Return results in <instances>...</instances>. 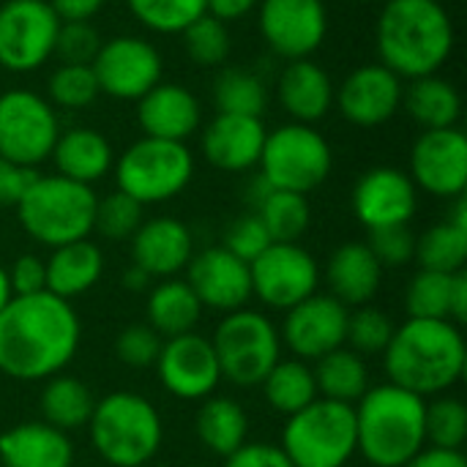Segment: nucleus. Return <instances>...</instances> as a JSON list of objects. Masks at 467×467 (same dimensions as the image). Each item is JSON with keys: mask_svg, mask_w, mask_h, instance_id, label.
I'll return each mask as SVG.
<instances>
[{"mask_svg": "<svg viewBox=\"0 0 467 467\" xmlns=\"http://www.w3.org/2000/svg\"><path fill=\"white\" fill-rule=\"evenodd\" d=\"M79 348V317L68 301L38 293L0 312V372L14 380L55 378Z\"/></svg>", "mask_w": 467, "mask_h": 467, "instance_id": "nucleus-1", "label": "nucleus"}, {"mask_svg": "<svg viewBox=\"0 0 467 467\" xmlns=\"http://www.w3.org/2000/svg\"><path fill=\"white\" fill-rule=\"evenodd\" d=\"M454 25L438 0H383L375 25L380 63L400 79L438 74L454 52Z\"/></svg>", "mask_w": 467, "mask_h": 467, "instance_id": "nucleus-2", "label": "nucleus"}, {"mask_svg": "<svg viewBox=\"0 0 467 467\" xmlns=\"http://www.w3.org/2000/svg\"><path fill=\"white\" fill-rule=\"evenodd\" d=\"M386 372L391 386L416 397H438L465 372L467 350L451 320H413L394 328L386 348Z\"/></svg>", "mask_w": 467, "mask_h": 467, "instance_id": "nucleus-3", "label": "nucleus"}, {"mask_svg": "<svg viewBox=\"0 0 467 467\" xmlns=\"http://www.w3.org/2000/svg\"><path fill=\"white\" fill-rule=\"evenodd\" d=\"M356 410V451L375 467H405L427 443L424 400L383 383L369 389Z\"/></svg>", "mask_w": 467, "mask_h": 467, "instance_id": "nucleus-4", "label": "nucleus"}, {"mask_svg": "<svg viewBox=\"0 0 467 467\" xmlns=\"http://www.w3.org/2000/svg\"><path fill=\"white\" fill-rule=\"evenodd\" d=\"M93 189L63 175H38L16 202L22 230L52 249L88 238L93 233Z\"/></svg>", "mask_w": 467, "mask_h": 467, "instance_id": "nucleus-5", "label": "nucleus"}, {"mask_svg": "<svg viewBox=\"0 0 467 467\" xmlns=\"http://www.w3.org/2000/svg\"><path fill=\"white\" fill-rule=\"evenodd\" d=\"M90 441L99 457L112 467H142L161 446L159 410L140 394L115 391L96 402Z\"/></svg>", "mask_w": 467, "mask_h": 467, "instance_id": "nucleus-6", "label": "nucleus"}, {"mask_svg": "<svg viewBox=\"0 0 467 467\" xmlns=\"http://www.w3.org/2000/svg\"><path fill=\"white\" fill-rule=\"evenodd\" d=\"M356 405L315 400L287 416L282 451L293 467H345L356 454Z\"/></svg>", "mask_w": 467, "mask_h": 467, "instance_id": "nucleus-7", "label": "nucleus"}, {"mask_svg": "<svg viewBox=\"0 0 467 467\" xmlns=\"http://www.w3.org/2000/svg\"><path fill=\"white\" fill-rule=\"evenodd\" d=\"M334 153L328 140L306 123H285L265 134L260 153V175L271 189L309 194L328 178Z\"/></svg>", "mask_w": 467, "mask_h": 467, "instance_id": "nucleus-8", "label": "nucleus"}, {"mask_svg": "<svg viewBox=\"0 0 467 467\" xmlns=\"http://www.w3.org/2000/svg\"><path fill=\"white\" fill-rule=\"evenodd\" d=\"M115 175L118 189L140 205L164 202L189 186L194 175V156L183 142L142 137L123 150Z\"/></svg>", "mask_w": 467, "mask_h": 467, "instance_id": "nucleus-9", "label": "nucleus"}, {"mask_svg": "<svg viewBox=\"0 0 467 467\" xmlns=\"http://www.w3.org/2000/svg\"><path fill=\"white\" fill-rule=\"evenodd\" d=\"M213 353L222 369V378H227L235 386H263L265 375L279 361L282 339L276 326L249 309H238L224 315L219 323L213 339Z\"/></svg>", "mask_w": 467, "mask_h": 467, "instance_id": "nucleus-10", "label": "nucleus"}, {"mask_svg": "<svg viewBox=\"0 0 467 467\" xmlns=\"http://www.w3.org/2000/svg\"><path fill=\"white\" fill-rule=\"evenodd\" d=\"M60 123L55 107L25 88L5 90L0 96V156L36 170L52 156Z\"/></svg>", "mask_w": 467, "mask_h": 467, "instance_id": "nucleus-11", "label": "nucleus"}, {"mask_svg": "<svg viewBox=\"0 0 467 467\" xmlns=\"http://www.w3.org/2000/svg\"><path fill=\"white\" fill-rule=\"evenodd\" d=\"M60 19L47 0H3L0 66L14 74L41 68L55 55Z\"/></svg>", "mask_w": 467, "mask_h": 467, "instance_id": "nucleus-12", "label": "nucleus"}, {"mask_svg": "<svg viewBox=\"0 0 467 467\" xmlns=\"http://www.w3.org/2000/svg\"><path fill=\"white\" fill-rule=\"evenodd\" d=\"M252 296L271 309H293L317 293L320 268L315 257L298 244H271L254 263H249Z\"/></svg>", "mask_w": 467, "mask_h": 467, "instance_id": "nucleus-13", "label": "nucleus"}, {"mask_svg": "<svg viewBox=\"0 0 467 467\" xmlns=\"http://www.w3.org/2000/svg\"><path fill=\"white\" fill-rule=\"evenodd\" d=\"M90 68L99 90L120 101H140L153 85L161 82V55L140 36H115L101 41Z\"/></svg>", "mask_w": 467, "mask_h": 467, "instance_id": "nucleus-14", "label": "nucleus"}, {"mask_svg": "<svg viewBox=\"0 0 467 467\" xmlns=\"http://www.w3.org/2000/svg\"><path fill=\"white\" fill-rule=\"evenodd\" d=\"M260 36L285 60H301L320 49L328 33L323 0H260Z\"/></svg>", "mask_w": 467, "mask_h": 467, "instance_id": "nucleus-15", "label": "nucleus"}, {"mask_svg": "<svg viewBox=\"0 0 467 467\" xmlns=\"http://www.w3.org/2000/svg\"><path fill=\"white\" fill-rule=\"evenodd\" d=\"M410 181L435 197H460L467 186V137L457 129H427L410 150Z\"/></svg>", "mask_w": 467, "mask_h": 467, "instance_id": "nucleus-16", "label": "nucleus"}, {"mask_svg": "<svg viewBox=\"0 0 467 467\" xmlns=\"http://www.w3.org/2000/svg\"><path fill=\"white\" fill-rule=\"evenodd\" d=\"M350 309L334 296H309L293 309H287L282 326V342L301 361H317L326 353L345 345Z\"/></svg>", "mask_w": 467, "mask_h": 467, "instance_id": "nucleus-17", "label": "nucleus"}, {"mask_svg": "<svg viewBox=\"0 0 467 467\" xmlns=\"http://www.w3.org/2000/svg\"><path fill=\"white\" fill-rule=\"evenodd\" d=\"M156 369L161 386L178 400H208L222 380L211 339L194 331L164 339Z\"/></svg>", "mask_w": 467, "mask_h": 467, "instance_id": "nucleus-18", "label": "nucleus"}, {"mask_svg": "<svg viewBox=\"0 0 467 467\" xmlns=\"http://www.w3.org/2000/svg\"><path fill=\"white\" fill-rule=\"evenodd\" d=\"M402 79L383 63H367L353 68L334 93L339 112L358 129L383 126L402 107Z\"/></svg>", "mask_w": 467, "mask_h": 467, "instance_id": "nucleus-19", "label": "nucleus"}, {"mask_svg": "<svg viewBox=\"0 0 467 467\" xmlns=\"http://www.w3.org/2000/svg\"><path fill=\"white\" fill-rule=\"evenodd\" d=\"M416 205V183L397 167H372L353 186V213L367 230L410 224Z\"/></svg>", "mask_w": 467, "mask_h": 467, "instance_id": "nucleus-20", "label": "nucleus"}, {"mask_svg": "<svg viewBox=\"0 0 467 467\" xmlns=\"http://www.w3.org/2000/svg\"><path fill=\"white\" fill-rule=\"evenodd\" d=\"M189 287L202 306L216 312H238L252 298L249 263L230 254L224 246H211L189 260Z\"/></svg>", "mask_w": 467, "mask_h": 467, "instance_id": "nucleus-21", "label": "nucleus"}, {"mask_svg": "<svg viewBox=\"0 0 467 467\" xmlns=\"http://www.w3.org/2000/svg\"><path fill=\"white\" fill-rule=\"evenodd\" d=\"M263 118L252 115H224L219 112L202 134L205 159L224 172H246L257 167L265 145Z\"/></svg>", "mask_w": 467, "mask_h": 467, "instance_id": "nucleus-22", "label": "nucleus"}, {"mask_svg": "<svg viewBox=\"0 0 467 467\" xmlns=\"http://www.w3.org/2000/svg\"><path fill=\"white\" fill-rule=\"evenodd\" d=\"M137 120L145 137L183 142L200 129L202 107L189 88L159 82L137 101Z\"/></svg>", "mask_w": 467, "mask_h": 467, "instance_id": "nucleus-23", "label": "nucleus"}, {"mask_svg": "<svg viewBox=\"0 0 467 467\" xmlns=\"http://www.w3.org/2000/svg\"><path fill=\"white\" fill-rule=\"evenodd\" d=\"M194 254L192 233L183 222L172 216H159L142 222L131 235V263L140 265L153 279H172L189 265Z\"/></svg>", "mask_w": 467, "mask_h": 467, "instance_id": "nucleus-24", "label": "nucleus"}, {"mask_svg": "<svg viewBox=\"0 0 467 467\" xmlns=\"http://www.w3.org/2000/svg\"><path fill=\"white\" fill-rule=\"evenodd\" d=\"M334 93L337 90L328 71L309 57L287 60L276 82V96L282 109L293 118V123H306V126L323 120L331 112Z\"/></svg>", "mask_w": 467, "mask_h": 467, "instance_id": "nucleus-25", "label": "nucleus"}, {"mask_svg": "<svg viewBox=\"0 0 467 467\" xmlns=\"http://www.w3.org/2000/svg\"><path fill=\"white\" fill-rule=\"evenodd\" d=\"M326 282L331 296L345 306H367L383 282V265L367 244H342L326 265Z\"/></svg>", "mask_w": 467, "mask_h": 467, "instance_id": "nucleus-26", "label": "nucleus"}, {"mask_svg": "<svg viewBox=\"0 0 467 467\" xmlns=\"http://www.w3.org/2000/svg\"><path fill=\"white\" fill-rule=\"evenodd\" d=\"M0 462L5 467H71L74 446L66 432L44 424H16L0 435Z\"/></svg>", "mask_w": 467, "mask_h": 467, "instance_id": "nucleus-27", "label": "nucleus"}, {"mask_svg": "<svg viewBox=\"0 0 467 467\" xmlns=\"http://www.w3.org/2000/svg\"><path fill=\"white\" fill-rule=\"evenodd\" d=\"M52 159H55L57 175L90 186L112 170V145L96 129L77 126V129L57 134Z\"/></svg>", "mask_w": 467, "mask_h": 467, "instance_id": "nucleus-28", "label": "nucleus"}, {"mask_svg": "<svg viewBox=\"0 0 467 467\" xmlns=\"http://www.w3.org/2000/svg\"><path fill=\"white\" fill-rule=\"evenodd\" d=\"M44 265H47V293L71 301L77 296H85L101 279L104 257L96 244L82 238L74 244L55 246V252Z\"/></svg>", "mask_w": 467, "mask_h": 467, "instance_id": "nucleus-29", "label": "nucleus"}, {"mask_svg": "<svg viewBox=\"0 0 467 467\" xmlns=\"http://www.w3.org/2000/svg\"><path fill=\"white\" fill-rule=\"evenodd\" d=\"M402 107L424 131L451 129L462 115V96L454 88V82L438 74H427L410 79V85L402 90Z\"/></svg>", "mask_w": 467, "mask_h": 467, "instance_id": "nucleus-30", "label": "nucleus"}, {"mask_svg": "<svg viewBox=\"0 0 467 467\" xmlns=\"http://www.w3.org/2000/svg\"><path fill=\"white\" fill-rule=\"evenodd\" d=\"M200 315H202V304L189 287V282L164 279L148 296V326L161 339H172L194 331Z\"/></svg>", "mask_w": 467, "mask_h": 467, "instance_id": "nucleus-31", "label": "nucleus"}, {"mask_svg": "<svg viewBox=\"0 0 467 467\" xmlns=\"http://www.w3.org/2000/svg\"><path fill=\"white\" fill-rule=\"evenodd\" d=\"M315 386L320 400L342 402V405H356L367 391H369V372L367 364L361 361L358 353L337 348L326 353L323 358L315 361Z\"/></svg>", "mask_w": 467, "mask_h": 467, "instance_id": "nucleus-32", "label": "nucleus"}, {"mask_svg": "<svg viewBox=\"0 0 467 467\" xmlns=\"http://www.w3.org/2000/svg\"><path fill=\"white\" fill-rule=\"evenodd\" d=\"M197 438L200 443L219 454V457H230L233 451H238L246 443V432H249V419L246 410L227 397H213L205 400L202 408L197 410Z\"/></svg>", "mask_w": 467, "mask_h": 467, "instance_id": "nucleus-33", "label": "nucleus"}, {"mask_svg": "<svg viewBox=\"0 0 467 467\" xmlns=\"http://www.w3.org/2000/svg\"><path fill=\"white\" fill-rule=\"evenodd\" d=\"M93 410H96V400H93L90 389L77 378L55 375V378H49V383L41 391L44 424H49L60 432L88 427Z\"/></svg>", "mask_w": 467, "mask_h": 467, "instance_id": "nucleus-34", "label": "nucleus"}, {"mask_svg": "<svg viewBox=\"0 0 467 467\" xmlns=\"http://www.w3.org/2000/svg\"><path fill=\"white\" fill-rule=\"evenodd\" d=\"M263 391H265L268 405L285 416H293L317 400L312 367H306V361H301V358H290V361L279 358L274 364V369L265 375Z\"/></svg>", "mask_w": 467, "mask_h": 467, "instance_id": "nucleus-35", "label": "nucleus"}, {"mask_svg": "<svg viewBox=\"0 0 467 467\" xmlns=\"http://www.w3.org/2000/svg\"><path fill=\"white\" fill-rule=\"evenodd\" d=\"M213 104L224 115H252L263 118L268 104L265 79L249 68L227 66L213 79Z\"/></svg>", "mask_w": 467, "mask_h": 467, "instance_id": "nucleus-36", "label": "nucleus"}, {"mask_svg": "<svg viewBox=\"0 0 467 467\" xmlns=\"http://www.w3.org/2000/svg\"><path fill=\"white\" fill-rule=\"evenodd\" d=\"M421 271L460 274L467 263V230L451 224L449 219L432 224L424 235L416 238V254Z\"/></svg>", "mask_w": 467, "mask_h": 467, "instance_id": "nucleus-37", "label": "nucleus"}, {"mask_svg": "<svg viewBox=\"0 0 467 467\" xmlns=\"http://www.w3.org/2000/svg\"><path fill=\"white\" fill-rule=\"evenodd\" d=\"M254 213L260 216L274 244H296L306 233L312 219L306 194L282 192V189H271Z\"/></svg>", "mask_w": 467, "mask_h": 467, "instance_id": "nucleus-38", "label": "nucleus"}, {"mask_svg": "<svg viewBox=\"0 0 467 467\" xmlns=\"http://www.w3.org/2000/svg\"><path fill=\"white\" fill-rule=\"evenodd\" d=\"M454 274L419 271L405 293V309L413 320H449Z\"/></svg>", "mask_w": 467, "mask_h": 467, "instance_id": "nucleus-39", "label": "nucleus"}, {"mask_svg": "<svg viewBox=\"0 0 467 467\" xmlns=\"http://www.w3.org/2000/svg\"><path fill=\"white\" fill-rule=\"evenodd\" d=\"M424 438L432 449L460 451L467 441V408L454 397L424 405Z\"/></svg>", "mask_w": 467, "mask_h": 467, "instance_id": "nucleus-40", "label": "nucleus"}, {"mask_svg": "<svg viewBox=\"0 0 467 467\" xmlns=\"http://www.w3.org/2000/svg\"><path fill=\"white\" fill-rule=\"evenodd\" d=\"M183 47H186V55L197 63V66H208V68H216L227 60L230 49H233V41H230V30H227V22L211 16L208 11L202 16H197L192 25L183 27Z\"/></svg>", "mask_w": 467, "mask_h": 467, "instance_id": "nucleus-41", "label": "nucleus"}, {"mask_svg": "<svg viewBox=\"0 0 467 467\" xmlns=\"http://www.w3.org/2000/svg\"><path fill=\"white\" fill-rule=\"evenodd\" d=\"M99 82L90 66H74V63H60L49 79H47V96L49 104L60 109H85L96 101L99 96Z\"/></svg>", "mask_w": 467, "mask_h": 467, "instance_id": "nucleus-42", "label": "nucleus"}, {"mask_svg": "<svg viewBox=\"0 0 467 467\" xmlns=\"http://www.w3.org/2000/svg\"><path fill=\"white\" fill-rule=\"evenodd\" d=\"M131 14L153 33H183L208 11L205 0H126Z\"/></svg>", "mask_w": 467, "mask_h": 467, "instance_id": "nucleus-43", "label": "nucleus"}, {"mask_svg": "<svg viewBox=\"0 0 467 467\" xmlns=\"http://www.w3.org/2000/svg\"><path fill=\"white\" fill-rule=\"evenodd\" d=\"M391 337H394V323L389 320V315L383 309L358 306L356 312L348 315L345 345H350L353 353H358V356L386 353Z\"/></svg>", "mask_w": 467, "mask_h": 467, "instance_id": "nucleus-44", "label": "nucleus"}, {"mask_svg": "<svg viewBox=\"0 0 467 467\" xmlns=\"http://www.w3.org/2000/svg\"><path fill=\"white\" fill-rule=\"evenodd\" d=\"M142 224V205L129 197L126 192H112L101 200H96V216L93 230L104 235L107 241H126L137 233Z\"/></svg>", "mask_w": 467, "mask_h": 467, "instance_id": "nucleus-45", "label": "nucleus"}, {"mask_svg": "<svg viewBox=\"0 0 467 467\" xmlns=\"http://www.w3.org/2000/svg\"><path fill=\"white\" fill-rule=\"evenodd\" d=\"M271 244H274V241H271L268 230L263 227L260 216H257L254 211H246V213H241L238 219L230 222L222 246H224L230 254H235L238 260L254 263Z\"/></svg>", "mask_w": 467, "mask_h": 467, "instance_id": "nucleus-46", "label": "nucleus"}, {"mask_svg": "<svg viewBox=\"0 0 467 467\" xmlns=\"http://www.w3.org/2000/svg\"><path fill=\"white\" fill-rule=\"evenodd\" d=\"M101 49V36L90 22H60L55 38V55L63 63L90 66Z\"/></svg>", "mask_w": 467, "mask_h": 467, "instance_id": "nucleus-47", "label": "nucleus"}, {"mask_svg": "<svg viewBox=\"0 0 467 467\" xmlns=\"http://www.w3.org/2000/svg\"><path fill=\"white\" fill-rule=\"evenodd\" d=\"M161 345L164 339L145 323H134L129 328H123L118 334V342H115V353L118 358L126 364V367H134V369H148V367H156L159 361V353H161Z\"/></svg>", "mask_w": 467, "mask_h": 467, "instance_id": "nucleus-48", "label": "nucleus"}, {"mask_svg": "<svg viewBox=\"0 0 467 467\" xmlns=\"http://www.w3.org/2000/svg\"><path fill=\"white\" fill-rule=\"evenodd\" d=\"M367 246L378 257L383 268H400L408 265L416 254V235L408 224H391V227H378L369 230Z\"/></svg>", "mask_w": 467, "mask_h": 467, "instance_id": "nucleus-49", "label": "nucleus"}, {"mask_svg": "<svg viewBox=\"0 0 467 467\" xmlns=\"http://www.w3.org/2000/svg\"><path fill=\"white\" fill-rule=\"evenodd\" d=\"M8 274V287L11 298H25V296H38L47 293V265L36 254H22L14 260Z\"/></svg>", "mask_w": 467, "mask_h": 467, "instance_id": "nucleus-50", "label": "nucleus"}, {"mask_svg": "<svg viewBox=\"0 0 467 467\" xmlns=\"http://www.w3.org/2000/svg\"><path fill=\"white\" fill-rule=\"evenodd\" d=\"M36 178H38L36 170L19 167L0 156V208H16V202L22 200V194Z\"/></svg>", "mask_w": 467, "mask_h": 467, "instance_id": "nucleus-51", "label": "nucleus"}, {"mask_svg": "<svg viewBox=\"0 0 467 467\" xmlns=\"http://www.w3.org/2000/svg\"><path fill=\"white\" fill-rule=\"evenodd\" d=\"M224 467H293L282 446H268V443H244L238 451H233Z\"/></svg>", "mask_w": 467, "mask_h": 467, "instance_id": "nucleus-52", "label": "nucleus"}, {"mask_svg": "<svg viewBox=\"0 0 467 467\" xmlns=\"http://www.w3.org/2000/svg\"><path fill=\"white\" fill-rule=\"evenodd\" d=\"M60 22H90L104 5V0H47Z\"/></svg>", "mask_w": 467, "mask_h": 467, "instance_id": "nucleus-53", "label": "nucleus"}, {"mask_svg": "<svg viewBox=\"0 0 467 467\" xmlns=\"http://www.w3.org/2000/svg\"><path fill=\"white\" fill-rule=\"evenodd\" d=\"M405 467H467L462 451H446V449H421Z\"/></svg>", "mask_w": 467, "mask_h": 467, "instance_id": "nucleus-54", "label": "nucleus"}, {"mask_svg": "<svg viewBox=\"0 0 467 467\" xmlns=\"http://www.w3.org/2000/svg\"><path fill=\"white\" fill-rule=\"evenodd\" d=\"M208 14L222 19V22H235L244 19L252 8L260 5V0H205Z\"/></svg>", "mask_w": 467, "mask_h": 467, "instance_id": "nucleus-55", "label": "nucleus"}, {"mask_svg": "<svg viewBox=\"0 0 467 467\" xmlns=\"http://www.w3.org/2000/svg\"><path fill=\"white\" fill-rule=\"evenodd\" d=\"M449 320H451L454 326H457V323H465V320H467V274H465V271L454 274Z\"/></svg>", "mask_w": 467, "mask_h": 467, "instance_id": "nucleus-56", "label": "nucleus"}, {"mask_svg": "<svg viewBox=\"0 0 467 467\" xmlns=\"http://www.w3.org/2000/svg\"><path fill=\"white\" fill-rule=\"evenodd\" d=\"M150 282H153V276L150 274H145L140 265H129L126 268V274H123V287L129 290V293H140V290H148L150 287Z\"/></svg>", "mask_w": 467, "mask_h": 467, "instance_id": "nucleus-57", "label": "nucleus"}, {"mask_svg": "<svg viewBox=\"0 0 467 467\" xmlns=\"http://www.w3.org/2000/svg\"><path fill=\"white\" fill-rule=\"evenodd\" d=\"M11 301V287H8V274L0 268V312L5 309V304Z\"/></svg>", "mask_w": 467, "mask_h": 467, "instance_id": "nucleus-58", "label": "nucleus"}]
</instances>
